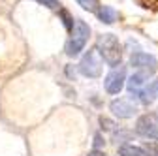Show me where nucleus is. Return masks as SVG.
<instances>
[{
	"label": "nucleus",
	"mask_w": 158,
	"mask_h": 156,
	"mask_svg": "<svg viewBox=\"0 0 158 156\" xmlns=\"http://www.w3.org/2000/svg\"><path fill=\"white\" fill-rule=\"evenodd\" d=\"M118 154L121 156H145L147 152L141 147H135V145H123L118 149Z\"/></svg>",
	"instance_id": "nucleus-10"
},
{
	"label": "nucleus",
	"mask_w": 158,
	"mask_h": 156,
	"mask_svg": "<svg viewBox=\"0 0 158 156\" xmlns=\"http://www.w3.org/2000/svg\"><path fill=\"white\" fill-rule=\"evenodd\" d=\"M152 87H154V92H156V96H158V81H156V83H154Z\"/></svg>",
	"instance_id": "nucleus-20"
},
{
	"label": "nucleus",
	"mask_w": 158,
	"mask_h": 156,
	"mask_svg": "<svg viewBox=\"0 0 158 156\" xmlns=\"http://www.w3.org/2000/svg\"><path fill=\"white\" fill-rule=\"evenodd\" d=\"M130 64H132L137 72L145 73L147 77L154 75L156 70H158V60H156L152 55L143 53V51H135V53H132V56H130Z\"/></svg>",
	"instance_id": "nucleus-4"
},
{
	"label": "nucleus",
	"mask_w": 158,
	"mask_h": 156,
	"mask_svg": "<svg viewBox=\"0 0 158 156\" xmlns=\"http://www.w3.org/2000/svg\"><path fill=\"white\" fill-rule=\"evenodd\" d=\"M124 81H126V68L124 66H117L106 75L104 85H106V90L109 94H118L124 87Z\"/></svg>",
	"instance_id": "nucleus-5"
},
{
	"label": "nucleus",
	"mask_w": 158,
	"mask_h": 156,
	"mask_svg": "<svg viewBox=\"0 0 158 156\" xmlns=\"http://www.w3.org/2000/svg\"><path fill=\"white\" fill-rule=\"evenodd\" d=\"M60 11V17H62V23H64V27L68 28V30H72L73 28V19L68 15V11H64V10H58Z\"/></svg>",
	"instance_id": "nucleus-13"
},
{
	"label": "nucleus",
	"mask_w": 158,
	"mask_h": 156,
	"mask_svg": "<svg viewBox=\"0 0 158 156\" xmlns=\"http://www.w3.org/2000/svg\"><path fill=\"white\" fill-rule=\"evenodd\" d=\"M143 150H145V152H147L149 156H158V143H152V141L149 143V141H147V143H145V149H143Z\"/></svg>",
	"instance_id": "nucleus-14"
},
{
	"label": "nucleus",
	"mask_w": 158,
	"mask_h": 156,
	"mask_svg": "<svg viewBox=\"0 0 158 156\" xmlns=\"http://www.w3.org/2000/svg\"><path fill=\"white\" fill-rule=\"evenodd\" d=\"M137 96H139V100L145 104V105H149L152 100H154V96H156V92H154V87L151 85V87H143L139 92H137Z\"/></svg>",
	"instance_id": "nucleus-11"
},
{
	"label": "nucleus",
	"mask_w": 158,
	"mask_h": 156,
	"mask_svg": "<svg viewBox=\"0 0 158 156\" xmlns=\"http://www.w3.org/2000/svg\"><path fill=\"white\" fill-rule=\"evenodd\" d=\"M149 79V77L145 75V73H141V72H135L130 79H128V90L130 92H134V94H137L143 87H145V81Z\"/></svg>",
	"instance_id": "nucleus-8"
},
{
	"label": "nucleus",
	"mask_w": 158,
	"mask_h": 156,
	"mask_svg": "<svg viewBox=\"0 0 158 156\" xmlns=\"http://www.w3.org/2000/svg\"><path fill=\"white\" fill-rule=\"evenodd\" d=\"M113 139L118 143L121 139H130V132H118V133H115L113 135Z\"/></svg>",
	"instance_id": "nucleus-17"
},
{
	"label": "nucleus",
	"mask_w": 158,
	"mask_h": 156,
	"mask_svg": "<svg viewBox=\"0 0 158 156\" xmlns=\"http://www.w3.org/2000/svg\"><path fill=\"white\" fill-rule=\"evenodd\" d=\"M96 49L102 55L104 62L109 64L111 68L121 66V58H123V45L118 42V38L115 34H104L98 38Z\"/></svg>",
	"instance_id": "nucleus-1"
},
{
	"label": "nucleus",
	"mask_w": 158,
	"mask_h": 156,
	"mask_svg": "<svg viewBox=\"0 0 158 156\" xmlns=\"http://www.w3.org/2000/svg\"><path fill=\"white\" fill-rule=\"evenodd\" d=\"M94 139H96V143H94V149L98 150V147H100V145H102V135H100V133H98V135H96V138H94Z\"/></svg>",
	"instance_id": "nucleus-18"
},
{
	"label": "nucleus",
	"mask_w": 158,
	"mask_h": 156,
	"mask_svg": "<svg viewBox=\"0 0 158 156\" xmlns=\"http://www.w3.org/2000/svg\"><path fill=\"white\" fill-rule=\"evenodd\" d=\"M96 15H98V19H100L102 23H106V25H111V23L117 21V11H115V8H111V6H100V10L96 11Z\"/></svg>",
	"instance_id": "nucleus-9"
},
{
	"label": "nucleus",
	"mask_w": 158,
	"mask_h": 156,
	"mask_svg": "<svg viewBox=\"0 0 158 156\" xmlns=\"http://www.w3.org/2000/svg\"><path fill=\"white\" fill-rule=\"evenodd\" d=\"M152 117H154V119H156V121H158V109H156V111H154V113H152Z\"/></svg>",
	"instance_id": "nucleus-21"
},
{
	"label": "nucleus",
	"mask_w": 158,
	"mask_h": 156,
	"mask_svg": "<svg viewBox=\"0 0 158 156\" xmlns=\"http://www.w3.org/2000/svg\"><path fill=\"white\" fill-rule=\"evenodd\" d=\"M109 109L113 111L115 117H118V119H132V117L137 113L135 105H134L130 100H126V98L113 100V102L109 104Z\"/></svg>",
	"instance_id": "nucleus-6"
},
{
	"label": "nucleus",
	"mask_w": 158,
	"mask_h": 156,
	"mask_svg": "<svg viewBox=\"0 0 158 156\" xmlns=\"http://www.w3.org/2000/svg\"><path fill=\"white\" fill-rule=\"evenodd\" d=\"M89 156H106V154H104V152H100V150H96V149H94V150H92V152H90Z\"/></svg>",
	"instance_id": "nucleus-19"
},
{
	"label": "nucleus",
	"mask_w": 158,
	"mask_h": 156,
	"mask_svg": "<svg viewBox=\"0 0 158 156\" xmlns=\"http://www.w3.org/2000/svg\"><path fill=\"white\" fill-rule=\"evenodd\" d=\"M90 36V28L83 19H75L73 21V28H72V38L68 40L64 51L68 56H77L87 45V40Z\"/></svg>",
	"instance_id": "nucleus-2"
},
{
	"label": "nucleus",
	"mask_w": 158,
	"mask_h": 156,
	"mask_svg": "<svg viewBox=\"0 0 158 156\" xmlns=\"http://www.w3.org/2000/svg\"><path fill=\"white\" fill-rule=\"evenodd\" d=\"M79 72L90 79H96L102 75V60L98 58V49H89L83 55L81 62H79Z\"/></svg>",
	"instance_id": "nucleus-3"
},
{
	"label": "nucleus",
	"mask_w": 158,
	"mask_h": 156,
	"mask_svg": "<svg viewBox=\"0 0 158 156\" xmlns=\"http://www.w3.org/2000/svg\"><path fill=\"white\" fill-rule=\"evenodd\" d=\"M38 2L44 4L49 10H60V2H58V0H38Z\"/></svg>",
	"instance_id": "nucleus-15"
},
{
	"label": "nucleus",
	"mask_w": 158,
	"mask_h": 156,
	"mask_svg": "<svg viewBox=\"0 0 158 156\" xmlns=\"http://www.w3.org/2000/svg\"><path fill=\"white\" fill-rule=\"evenodd\" d=\"M77 4L81 6L83 10L92 11V13H96L98 10H100V6H98V0H77Z\"/></svg>",
	"instance_id": "nucleus-12"
},
{
	"label": "nucleus",
	"mask_w": 158,
	"mask_h": 156,
	"mask_svg": "<svg viewBox=\"0 0 158 156\" xmlns=\"http://www.w3.org/2000/svg\"><path fill=\"white\" fill-rule=\"evenodd\" d=\"M100 124H102L104 130H113L115 128V122L109 121V119H106V117H102V119H100Z\"/></svg>",
	"instance_id": "nucleus-16"
},
{
	"label": "nucleus",
	"mask_w": 158,
	"mask_h": 156,
	"mask_svg": "<svg viewBox=\"0 0 158 156\" xmlns=\"http://www.w3.org/2000/svg\"><path fill=\"white\" fill-rule=\"evenodd\" d=\"M135 132L147 139H158V124H154L152 119H149V117H139L137 119Z\"/></svg>",
	"instance_id": "nucleus-7"
}]
</instances>
